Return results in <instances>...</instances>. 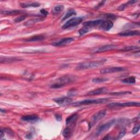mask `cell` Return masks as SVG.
Segmentation results:
<instances>
[{"instance_id":"7","label":"cell","mask_w":140,"mask_h":140,"mask_svg":"<svg viewBox=\"0 0 140 140\" xmlns=\"http://www.w3.org/2000/svg\"><path fill=\"white\" fill-rule=\"evenodd\" d=\"M126 69L121 67H112V68H108L103 69L100 71L101 74H112V73L121 72L126 71Z\"/></svg>"},{"instance_id":"13","label":"cell","mask_w":140,"mask_h":140,"mask_svg":"<svg viewBox=\"0 0 140 140\" xmlns=\"http://www.w3.org/2000/svg\"><path fill=\"white\" fill-rule=\"evenodd\" d=\"M107 91L108 90L106 87H102L93 90L92 91H90V92L88 93L87 94L88 95H98L106 93L107 92Z\"/></svg>"},{"instance_id":"12","label":"cell","mask_w":140,"mask_h":140,"mask_svg":"<svg viewBox=\"0 0 140 140\" xmlns=\"http://www.w3.org/2000/svg\"><path fill=\"white\" fill-rule=\"evenodd\" d=\"M102 20H93V21H89L85 22L83 25L84 26H86L88 27L89 29L90 28L95 27L96 26H100L101 24L102 23Z\"/></svg>"},{"instance_id":"24","label":"cell","mask_w":140,"mask_h":140,"mask_svg":"<svg viewBox=\"0 0 140 140\" xmlns=\"http://www.w3.org/2000/svg\"><path fill=\"white\" fill-rule=\"evenodd\" d=\"M64 7L63 5H58L53 9L52 13L54 14H59L61 12H62L64 10Z\"/></svg>"},{"instance_id":"11","label":"cell","mask_w":140,"mask_h":140,"mask_svg":"<svg viewBox=\"0 0 140 140\" xmlns=\"http://www.w3.org/2000/svg\"><path fill=\"white\" fill-rule=\"evenodd\" d=\"M116 48V46L114 44H107L102 46L100 48H98L95 51H93L94 53H102L104 52H107L108 51H111Z\"/></svg>"},{"instance_id":"37","label":"cell","mask_w":140,"mask_h":140,"mask_svg":"<svg viewBox=\"0 0 140 140\" xmlns=\"http://www.w3.org/2000/svg\"><path fill=\"white\" fill-rule=\"evenodd\" d=\"M103 139H112V138L109 137V136H107L106 137H105Z\"/></svg>"},{"instance_id":"21","label":"cell","mask_w":140,"mask_h":140,"mask_svg":"<svg viewBox=\"0 0 140 140\" xmlns=\"http://www.w3.org/2000/svg\"><path fill=\"white\" fill-rule=\"evenodd\" d=\"M76 12L74 9H69L68 12H66V13L65 14L63 18L62 21H64L66 19H68L69 18L71 17L73 15H76Z\"/></svg>"},{"instance_id":"34","label":"cell","mask_w":140,"mask_h":140,"mask_svg":"<svg viewBox=\"0 0 140 140\" xmlns=\"http://www.w3.org/2000/svg\"><path fill=\"white\" fill-rule=\"evenodd\" d=\"M41 13L42 14H43L44 15H47L48 14V12L46 10H45V9H44L41 10Z\"/></svg>"},{"instance_id":"25","label":"cell","mask_w":140,"mask_h":140,"mask_svg":"<svg viewBox=\"0 0 140 140\" xmlns=\"http://www.w3.org/2000/svg\"><path fill=\"white\" fill-rule=\"evenodd\" d=\"M123 83L125 84H135L136 82V79L134 77H130L128 78H125L124 80L121 81Z\"/></svg>"},{"instance_id":"35","label":"cell","mask_w":140,"mask_h":140,"mask_svg":"<svg viewBox=\"0 0 140 140\" xmlns=\"http://www.w3.org/2000/svg\"><path fill=\"white\" fill-rule=\"evenodd\" d=\"M55 117H56V119L58 121H60V120H62V117H61V115H60L59 114H56L55 115Z\"/></svg>"},{"instance_id":"3","label":"cell","mask_w":140,"mask_h":140,"mask_svg":"<svg viewBox=\"0 0 140 140\" xmlns=\"http://www.w3.org/2000/svg\"><path fill=\"white\" fill-rule=\"evenodd\" d=\"M109 99L102 98L97 99H88L85 100L80 102H77L72 103V105L75 106H78L81 105H88L92 104H100V103H106L109 101Z\"/></svg>"},{"instance_id":"23","label":"cell","mask_w":140,"mask_h":140,"mask_svg":"<svg viewBox=\"0 0 140 140\" xmlns=\"http://www.w3.org/2000/svg\"><path fill=\"white\" fill-rule=\"evenodd\" d=\"M22 13V11L14 10H7V11H2L1 13L4 15H16Z\"/></svg>"},{"instance_id":"17","label":"cell","mask_w":140,"mask_h":140,"mask_svg":"<svg viewBox=\"0 0 140 140\" xmlns=\"http://www.w3.org/2000/svg\"><path fill=\"white\" fill-rule=\"evenodd\" d=\"M41 4L38 2H28V3H20V6L23 8H27V7H40Z\"/></svg>"},{"instance_id":"36","label":"cell","mask_w":140,"mask_h":140,"mask_svg":"<svg viewBox=\"0 0 140 140\" xmlns=\"http://www.w3.org/2000/svg\"><path fill=\"white\" fill-rule=\"evenodd\" d=\"M4 135V133H3V131H2V130L1 129V137H0L1 139H2V138L3 137Z\"/></svg>"},{"instance_id":"6","label":"cell","mask_w":140,"mask_h":140,"mask_svg":"<svg viewBox=\"0 0 140 140\" xmlns=\"http://www.w3.org/2000/svg\"><path fill=\"white\" fill-rule=\"evenodd\" d=\"M140 105L139 102H128L125 103H109L108 105V107L109 108H114V107H139Z\"/></svg>"},{"instance_id":"31","label":"cell","mask_w":140,"mask_h":140,"mask_svg":"<svg viewBox=\"0 0 140 140\" xmlns=\"http://www.w3.org/2000/svg\"><path fill=\"white\" fill-rule=\"evenodd\" d=\"M125 133H126V130L125 129H123L122 130H121L119 133V135L118 136V137L116 138L117 139H121L122 137H124V136L125 135Z\"/></svg>"},{"instance_id":"4","label":"cell","mask_w":140,"mask_h":140,"mask_svg":"<svg viewBox=\"0 0 140 140\" xmlns=\"http://www.w3.org/2000/svg\"><path fill=\"white\" fill-rule=\"evenodd\" d=\"M83 20V18L82 17H75L72 18L68 21H66L63 26V29H67L68 28L76 26L79 24H80Z\"/></svg>"},{"instance_id":"5","label":"cell","mask_w":140,"mask_h":140,"mask_svg":"<svg viewBox=\"0 0 140 140\" xmlns=\"http://www.w3.org/2000/svg\"><path fill=\"white\" fill-rule=\"evenodd\" d=\"M106 114V111L103 109V110L99 111L98 112H97L95 113L93 116L92 118V119H91L90 122L89 123V127L91 128V127H93L98 121L101 120L103 117L105 116V115Z\"/></svg>"},{"instance_id":"20","label":"cell","mask_w":140,"mask_h":140,"mask_svg":"<svg viewBox=\"0 0 140 140\" xmlns=\"http://www.w3.org/2000/svg\"><path fill=\"white\" fill-rule=\"evenodd\" d=\"M20 60V59L16 58L15 57L14 58H3L1 57V63H12L16 61Z\"/></svg>"},{"instance_id":"14","label":"cell","mask_w":140,"mask_h":140,"mask_svg":"<svg viewBox=\"0 0 140 140\" xmlns=\"http://www.w3.org/2000/svg\"><path fill=\"white\" fill-rule=\"evenodd\" d=\"M113 26V23L110 20H106L105 21H102L100 25V29L104 30V31H108L110 30Z\"/></svg>"},{"instance_id":"16","label":"cell","mask_w":140,"mask_h":140,"mask_svg":"<svg viewBox=\"0 0 140 140\" xmlns=\"http://www.w3.org/2000/svg\"><path fill=\"white\" fill-rule=\"evenodd\" d=\"M39 117L36 115H28L21 117V119L24 121L31 123L36 122V121H37L39 120Z\"/></svg>"},{"instance_id":"26","label":"cell","mask_w":140,"mask_h":140,"mask_svg":"<svg viewBox=\"0 0 140 140\" xmlns=\"http://www.w3.org/2000/svg\"><path fill=\"white\" fill-rule=\"evenodd\" d=\"M63 135L65 138H69L71 135V130L69 127L65 129L63 132Z\"/></svg>"},{"instance_id":"18","label":"cell","mask_w":140,"mask_h":140,"mask_svg":"<svg viewBox=\"0 0 140 140\" xmlns=\"http://www.w3.org/2000/svg\"><path fill=\"white\" fill-rule=\"evenodd\" d=\"M45 38V37L42 35H37V36H34L33 37L30 38L27 40H26V42H37V41H41L44 40Z\"/></svg>"},{"instance_id":"38","label":"cell","mask_w":140,"mask_h":140,"mask_svg":"<svg viewBox=\"0 0 140 140\" xmlns=\"http://www.w3.org/2000/svg\"><path fill=\"white\" fill-rule=\"evenodd\" d=\"M28 136L30 137V138H32V135L31 134V133H29V134L26 135V137H28Z\"/></svg>"},{"instance_id":"9","label":"cell","mask_w":140,"mask_h":140,"mask_svg":"<svg viewBox=\"0 0 140 140\" xmlns=\"http://www.w3.org/2000/svg\"><path fill=\"white\" fill-rule=\"evenodd\" d=\"M54 101L60 106H67L71 104L72 99L70 97H61L54 99Z\"/></svg>"},{"instance_id":"33","label":"cell","mask_w":140,"mask_h":140,"mask_svg":"<svg viewBox=\"0 0 140 140\" xmlns=\"http://www.w3.org/2000/svg\"><path fill=\"white\" fill-rule=\"evenodd\" d=\"M131 94V92H118V93H112V95H125V94Z\"/></svg>"},{"instance_id":"27","label":"cell","mask_w":140,"mask_h":140,"mask_svg":"<svg viewBox=\"0 0 140 140\" xmlns=\"http://www.w3.org/2000/svg\"><path fill=\"white\" fill-rule=\"evenodd\" d=\"M109 80L105 78H95L93 80V82L95 83H100L108 81Z\"/></svg>"},{"instance_id":"19","label":"cell","mask_w":140,"mask_h":140,"mask_svg":"<svg viewBox=\"0 0 140 140\" xmlns=\"http://www.w3.org/2000/svg\"><path fill=\"white\" fill-rule=\"evenodd\" d=\"M78 118V115L77 114H74L73 115H71L69 117H68L66 119V123L67 125H70L72 124V123H75L77 119Z\"/></svg>"},{"instance_id":"32","label":"cell","mask_w":140,"mask_h":140,"mask_svg":"<svg viewBox=\"0 0 140 140\" xmlns=\"http://www.w3.org/2000/svg\"><path fill=\"white\" fill-rule=\"evenodd\" d=\"M139 128H140V126L139 125L135 126L134 127H133L132 130V132L133 134H136V133L139 131Z\"/></svg>"},{"instance_id":"15","label":"cell","mask_w":140,"mask_h":140,"mask_svg":"<svg viewBox=\"0 0 140 140\" xmlns=\"http://www.w3.org/2000/svg\"><path fill=\"white\" fill-rule=\"evenodd\" d=\"M140 33L139 31L137 30H127L123 32H120L119 35L120 36H123V37H129V36H138Z\"/></svg>"},{"instance_id":"2","label":"cell","mask_w":140,"mask_h":140,"mask_svg":"<svg viewBox=\"0 0 140 140\" xmlns=\"http://www.w3.org/2000/svg\"><path fill=\"white\" fill-rule=\"evenodd\" d=\"M106 61V59H101L97 61H93L85 62L79 64L76 68L77 70H84L90 69L98 68L101 65L104 64Z\"/></svg>"},{"instance_id":"28","label":"cell","mask_w":140,"mask_h":140,"mask_svg":"<svg viewBox=\"0 0 140 140\" xmlns=\"http://www.w3.org/2000/svg\"><path fill=\"white\" fill-rule=\"evenodd\" d=\"M136 49H139V47H136V46H130V47H127L125 48H124L122 49H121V51L123 52H129L131 51H134Z\"/></svg>"},{"instance_id":"22","label":"cell","mask_w":140,"mask_h":140,"mask_svg":"<svg viewBox=\"0 0 140 140\" xmlns=\"http://www.w3.org/2000/svg\"><path fill=\"white\" fill-rule=\"evenodd\" d=\"M136 2H137V1H130L129 2H127V3H126L121 4L120 6V7H119L118 8V10H120V11L124 10L126 7H128V6L131 5L133 4H134L135 3H136Z\"/></svg>"},{"instance_id":"30","label":"cell","mask_w":140,"mask_h":140,"mask_svg":"<svg viewBox=\"0 0 140 140\" xmlns=\"http://www.w3.org/2000/svg\"><path fill=\"white\" fill-rule=\"evenodd\" d=\"M26 16L25 15H21L20 16H18V18H16L15 19H14V21L15 23H19V22H21L22 21H24V20H25L26 19Z\"/></svg>"},{"instance_id":"1","label":"cell","mask_w":140,"mask_h":140,"mask_svg":"<svg viewBox=\"0 0 140 140\" xmlns=\"http://www.w3.org/2000/svg\"><path fill=\"white\" fill-rule=\"evenodd\" d=\"M76 80V78L75 76L72 75L64 76L60 78H58L55 82L52 84L51 88L53 89L62 88L64 87L65 85L74 82Z\"/></svg>"},{"instance_id":"8","label":"cell","mask_w":140,"mask_h":140,"mask_svg":"<svg viewBox=\"0 0 140 140\" xmlns=\"http://www.w3.org/2000/svg\"><path fill=\"white\" fill-rule=\"evenodd\" d=\"M115 119H112L108 121L106 123L103 124L102 125H101L99 127L98 130L96 131V135L99 136L103 132L108 130L112 126V125L115 123Z\"/></svg>"},{"instance_id":"10","label":"cell","mask_w":140,"mask_h":140,"mask_svg":"<svg viewBox=\"0 0 140 140\" xmlns=\"http://www.w3.org/2000/svg\"><path fill=\"white\" fill-rule=\"evenodd\" d=\"M74 41V39L72 37H67L63 38L56 42H54L52 44L55 47H61L70 44Z\"/></svg>"},{"instance_id":"29","label":"cell","mask_w":140,"mask_h":140,"mask_svg":"<svg viewBox=\"0 0 140 140\" xmlns=\"http://www.w3.org/2000/svg\"><path fill=\"white\" fill-rule=\"evenodd\" d=\"M89 29L86 26H83V27H82L81 30H80V31H79V33L81 36H83L84 35H85L86 33H87L88 32H89Z\"/></svg>"}]
</instances>
